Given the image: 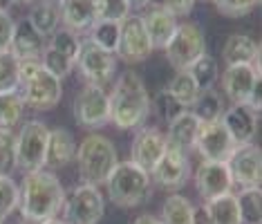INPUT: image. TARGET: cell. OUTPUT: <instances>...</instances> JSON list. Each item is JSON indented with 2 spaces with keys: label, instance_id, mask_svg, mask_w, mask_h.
I'll return each instance as SVG.
<instances>
[{
  "label": "cell",
  "instance_id": "6da1fadb",
  "mask_svg": "<svg viewBox=\"0 0 262 224\" xmlns=\"http://www.w3.org/2000/svg\"><path fill=\"white\" fill-rule=\"evenodd\" d=\"M65 191L52 170H32L25 173L18 186V211L27 222L52 220L61 213Z\"/></svg>",
  "mask_w": 262,
  "mask_h": 224
},
{
  "label": "cell",
  "instance_id": "7a4b0ae2",
  "mask_svg": "<svg viewBox=\"0 0 262 224\" xmlns=\"http://www.w3.org/2000/svg\"><path fill=\"white\" fill-rule=\"evenodd\" d=\"M110 97V121L121 130H135L141 128L150 112V97H148L146 83L141 76L128 70L119 74Z\"/></svg>",
  "mask_w": 262,
  "mask_h": 224
},
{
  "label": "cell",
  "instance_id": "3957f363",
  "mask_svg": "<svg viewBox=\"0 0 262 224\" xmlns=\"http://www.w3.org/2000/svg\"><path fill=\"white\" fill-rule=\"evenodd\" d=\"M76 164H79V175L83 184L99 186L105 184L112 168L117 166L119 157L115 144L99 132H92L76 146Z\"/></svg>",
  "mask_w": 262,
  "mask_h": 224
},
{
  "label": "cell",
  "instance_id": "277c9868",
  "mask_svg": "<svg viewBox=\"0 0 262 224\" xmlns=\"http://www.w3.org/2000/svg\"><path fill=\"white\" fill-rule=\"evenodd\" d=\"M18 94L23 103L34 110H52L61 101L63 85L61 79L50 74L40 65V58L36 61H20V83Z\"/></svg>",
  "mask_w": 262,
  "mask_h": 224
},
{
  "label": "cell",
  "instance_id": "5b68a950",
  "mask_svg": "<svg viewBox=\"0 0 262 224\" xmlns=\"http://www.w3.org/2000/svg\"><path fill=\"white\" fill-rule=\"evenodd\" d=\"M110 202L121 209H135L150 195V175L133 162H117L105 180Z\"/></svg>",
  "mask_w": 262,
  "mask_h": 224
},
{
  "label": "cell",
  "instance_id": "8992f818",
  "mask_svg": "<svg viewBox=\"0 0 262 224\" xmlns=\"http://www.w3.org/2000/svg\"><path fill=\"white\" fill-rule=\"evenodd\" d=\"M47 137L50 128L43 121H27L23 123L14 139V152H16V168L23 173L40 170L45 166V150H47Z\"/></svg>",
  "mask_w": 262,
  "mask_h": 224
},
{
  "label": "cell",
  "instance_id": "52a82bcc",
  "mask_svg": "<svg viewBox=\"0 0 262 224\" xmlns=\"http://www.w3.org/2000/svg\"><path fill=\"white\" fill-rule=\"evenodd\" d=\"M164 52H166L168 63L177 72L190 70L206 54V38L198 25L184 23V25H177L172 38L168 40V45L164 47Z\"/></svg>",
  "mask_w": 262,
  "mask_h": 224
},
{
  "label": "cell",
  "instance_id": "ba28073f",
  "mask_svg": "<svg viewBox=\"0 0 262 224\" xmlns=\"http://www.w3.org/2000/svg\"><path fill=\"white\" fill-rule=\"evenodd\" d=\"M222 90L233 103H249L260 110V61L244 65H226L222 74Z\"/></svg>",
  "mask_w": 262,
  "mask_h": 224
},
{
  "label": "cell",
  "instance_id": "9c48e42d",
  "mask_svg": "<svg viewBox=\"0 0 262 224\" xmlns=\"http://www.w3.org/2000/svg\"><path fill=\"white\" fill-rule=\"evenodd\" d=\"M105 202L97 186L81 184L65 195L61 213L65 224H97L103 217Z\"/></svg>",
  "mask_w": 262,
  "mask_h": 224
},
{
  "label": "cell",
  "instance_id": "30bf717a",
  "mask_svg": "<svg viewBox=\"0 0 262 224\" xmlns=\"http://www.w3.org/2000/svg\"><path fill=\"white\" fill-rule=\"evenodd\" d=\"M74 65L79 68L81 76L85 79V83L90 85H108L115 76L117 70V58L110 52L101 50L92 43V40H81L79 54L74 58Z\"/></svg>",
  "mask_w": 262,
  "mask_h": 224
},
{
  "label": "cell",
  "instance_id": "8fae6325",
  "mask_svg": "<svg viewBox=\"0 0 262 224\" xmlns=\"http://www.w3.org/2000/svg\"><path fill=\"white\" fill-rule=\"evenodd\" d=\"M152 43L146 34L144 20L141 16L128 14L126 18L119 23V40H117V50L115 54L119 58H123V63H141L150 56Z\"/></svg>",
  "mask_w": 262,
  "mask_h": 224
},
{
  "label": "cell",
  "instance_id": "7c38bea8",
  "mask_svg": "<svg viewBox=\"0 0 262 224\" xmlns=\"http://www.w3.org/2000/svg\"><path fill=\"white\" fill-rule=\"evenodd\" d=\"M74 119L83 128H101L110 123V97L101 85L88 83L83 90L74 97Z\"/></svg>",
  "mask_w": 262,
  "mask_h": 224
},
{
  "label": "cell",
  "instance_id": "4fadbf2b",
  "mask_svg": "<svg viewBox=\"0 0 262 224\" xmlns=\"http://www.w3.org/2000/svg\"><path fill=\"white\" fill-rule=\"evenodd\" d=\"M237 148L235 139L231 137V132L224 128V123L215 121H200V130L198 139H195V150L200 152V157L204 162H222L226 164L229 157L233 155V150Z\"/></svg>",
  "mask_w": 262,
  "mask_h": 224
},
{
  "label": "cell",
  "instance_id": "5bb4252c",
  "mask_svg": "<svg viewBox=\"0 0 262 224\" xmlns=\"http://www.w3.org/2000/svg\"><path fill=\"white\" fill-rule=\"evenodd\" d=\"M190 177V162H188V152H184L175 146L166 144V150L162 159L157 162V166L150 170V180L159 188L166 191H177L186 184V180Z\"/></svg>",
  "mask_w": 262,
  "mask_h": 224
},
{
  "label": "cell",
  "instance_id": "9a60e30c",
  "mask_svg": "<svg viewBox=\"0 0 262 224\" xmlns=\"http://www.w3.org/2000/svg\"><path fill=\"white\" fill-rule=\"evenodd\" d=\"M231 173L233 184L242 186V188H253L260 186L262 182V152L260 148L253 144H240L233 150V155L226 162Z\"/></svg>",
  "mask_w": 262,
  "mask_h": 224
},
{
  "label": "cell",
  "instance_id": "2e32d148",
  "mask_svg": "<svg viewBox=\"0 0 262 224\" xmlns=\"http://www.w3.org/2000/svg\"><path fill=\"white\" fill-rule=\"evenodd\" d=\"M233 180H231L229 166L222 162H202L195 170V188L204 202L233 193Z\"/></svg>",
  "mask_w": 262,
  "mask_h": 224
},
{
  "label": "cell",
  "instance_id": "e0dca14e",
  "mask_svg": "<svg viewBox=\"0 0 262 224\" xmlns=\"http://www.w3.org/2000/svg\"><path fill=\"white\" fill-rule=\"evenodd\" d=\"M164 150H166V135L159 132L157 128H141V130H137L133 146H130V162L150 175V170L162 159Z\"/></svg>",
  "mask_w": 262,
  "mask_h": 224
},
{
  "label": "cell",
  "instance_id": "ac0fdd59",
  "mask_svg": "<svg viewBox=\"0 0 262 224\" xmlns=\"http://www.w3.org/2000/svg\"><path fill=\"white\" fill-rule=\"evenodd\" d=\"M258 119L260 110H255L249 103H233L231 108H224L220 121L224 123V128L231 132V137L235 139V144H251L255 132H258Z\"/></svg>",
  "mask_w": 262,
  "mask_h": 224
},
{
  "label": "cell",
  "instance_id": "d6986e66",
  "mask_svg": "<svg viewBox=\"0 0 262 224\" xmlns=\"http://www.w3.org/2000/svg\"><path fill=\"white\" fill-rule=\"evenodd\" d=\"M141 20H144L146 34L152 43V50H164L177 29V18L162 3L146 5V11L141 14Z\"/></svg>",
  "mask_w": 262,
  "mask_h": 224
},
{
  "label": "cell",
  "instance_id": "ffe728a7",
  "mask_svg": "<svg viewBox=\"0 0 262 224\" xmlns=\"http://www.w3.org/2000/svg\"><path fill=\"white\" fill-rule=\"evenodd\" d=\"M61 23L72 32H88L97 23V3L94 0H58Z\"/></svg>",
  "mask_w": 262,
  "mask_h": 224
},
{
  "label": "cell",
  "instance_id": "44dd1931",
  "mask_svg": "<svg viewBox=\"0 0 262 224\" xmlns=\"http://www.w3.org/2000/svg\"><path fill=\"white\" fill-rule=\"evenodd\" d=\"M76 157V144L74 137L65 128H54L47 137V150H45V166L50 168H65Z\"/></svg>",
  "mask_w": 262,
  "mask_h": 224
},
{
  "label": "cell",
  "instance_id": "7402d4cb",
  "mask_svg": "<svg viewBox=\"0 0 262 224\" xmlns=\"http://www.w3.org/2000/svg\"><path fill=\"white\" fill-rule=\"evenodd\" d=\"M198 130H200V119L193 112L184 110L175 121L168 123V132H166V144L175 146L184 152L195 150V139H198Z\"/></svg>",
  "mask_w": 262,
  "mask_h": 224
},
{
  "label": "cell",
  "instance_id": "603a6c76",
  "mask_svg": "<svg viewBox=\"0 0 262 224\" xmlns=\"http://www.w3.org/2000/svg\"><path fill=\"white\" fill-rule=\"evenodd\" d=\"M40 34L34 29V25L27 18L16 23L14 27V38H11L9 52L14 54L18 61H36L40 58Z\"/></svg>",
  "mask_w": 262,
  "mask_h": 224
},
{
  "label": "cell",
  "instance_id": "cb8c5ba5",
  "mask_svg": "<svg viewBox=\"0 0 262 224\" xmlns=\"http://www.w3.org/2000/svg\"><path fill=\"white\" fill-rule=\"evenodd\" d=\"M222 58L226 65H244L260 61V45L247 34H231L222 47Z\"/></svg>",
  "mask_w": 262,
  "mask_h": 224
},
{
  "label": "cell",
  "instance_id": "d4e9b609",
  "mask_svg": "<svg viewBox=\"0 0 262 224\" xmlns=\"http://www.w3.org/2000/svg\"><path fill=\"white\" fill-rule=\"evenodd\" d=\"M29 23L40 36H52V34L61 25V11H58V3L54 0H36L32 5V14H29Z\"/></svg>",
  "mask_w": 262,
  "mask_h": 224
},
{
  "label": "cell",
  "instance_id": "484cf974",
  "mask_svg": "<svg viewBox=\"0 0 262 224\" xmlns=\"http://www.w3.org/2000/svg\"><path fill=\"white\" fill-rule=\"evenodd\" d=\"M193 209L195 206L188 202V197L172 193L162 204L159 222L162 224H193Z\"/></svg>",
  "mask_w": 262,
  "mask_h": 224
},
{
  "label": "cell",
  "instance_id": "4316f807",
  "mask_svg": "<svg viewBox=\"0 0 262 224\" xmlns=\"http://www.w3.org/2000/svg\"><path fill=\"white\" fill-rule=\"evenodd\" d=\"M206 209L213 224H242L240 206H237V197L233 193H226L222 197L206 202Z\"/></svg>",
  "mask_w": 262,
  "mask_h": 224
},
{
  "label": "cell",
  "instance_id": "83f0119b",
  "mask_svg": "<svg viewBox=\"0 0 262 224\" xmlns=\"http://www.w3.org/2000/svg\"><path fill=\"white\" fill-rule=\"evenodd\" d=\"M172 97L180 101L184 108H190L195 101H198V97H200V85H198V81L193 79V74L188 72V70H182V72H177L175 76H172V81L168 83V87H166Z\"/></svg>",
  "mask_w": 262,
  "mask_h": 224
},
{
  "label": "cell",
  "instance_id": "f1b7e54d",
  "mask_svg": "<svg viewBox=\"0 0 262 224\" xmlns=\"http://www.w3.org/2000/svg\"><path fill=\"white\" fill-rule=\"evenodd\" d=\"M190 112H193L198 119L204 123V121H215L222 117L224 112V101L222 97H220V92L215 90V87H208V90H202L198 101H195L193 105H190Z\"/></svg>",
  "mask_w": 262,
  "mask_h": 224
},
{
  "label": "cell",
  "instance_id": "f546056e",
  "mask_svg": "<svg viewBox=\"0 0 262 224\" xmlns=\"http://www.w3.org/2000/svg\"><path fill=\"white\" fill-rule=\"evenodd\" d=\"M237 197L242 224H262V191L260 186L242 188Z\"/></svg>",
  "mask_w": 262,
  "mask_h": 224
},
{
  "label": "cell",
  "instance_id": "4dcf8cb0",
  "mask_svg": "<svg viewBox=\"0 0 262 224\" xmlns=\"http://www.w3.org/2000/svg\"><path fill=\"white\" fill-rule=\"evenodd\" d=\"M23 112H25V103H23L18 90L0 92V128L5 130L16 128V123L23 119Z\"/></svg>",
  "mask_w": 262,
  "mask_h": 224
},
{
  "label": "cell",
  "instance_id": "1f68e13d",
  "mask_svg": "<svg viewBox=\"0 0 262 224\" xmlns=\"http://www.w3.org/2000/svg\"><path fill=\"white\" fill-rule=\"evenodd\" d=\"M20 83V61L11 52H0V92H14Z\"/></svg>",
  "mask_w": 262,
  "mask_h": 224
},
{
  "label": "cell",
  "instance_id": "d6a6232c",
  "mask_svg": "<svg viewBox=\"0 0 262 224\" xmlns=\"http://www.w3.org/2000/svg\"><path fill=\"white\" fill-rule=\"evenodd\" d=\"M88 32H90V38H88V40H92V43L97 47H101V50L115 54L117 40H119V23L97 20L90 29H88Z\"/></svg>",
  "mask_w": 262,
  "mask_h": 224
},
{
  "label": "cell",
  "instance_id": "836d02e7",
  "mask_svg": "<svg viewBox=\"0 0 262 224\" xmlns=\"http://www.w3.org/2000/svg\"><path fill=\"white\" fill-rule=\"evenodd\" d=\"M152 108H155V115L159 117V121H164L166 126H168L170 121H175L177 117L182 115L184 110V105L177 101L175 97L168 92V90H159L157 94H155V99H152Z\"/></svg>",
  "mask_w": 262,
  "mask_h": 224
},
{
  "label": "cell",
  "instance_id": "e575fe53",
  "mask_svg": "<svg viewBox=\"0 0 262 224\" xmlns=\"http://www.w3.org/2000/svg\"><path fill=\"white\" fill-rule=\"evenodd\" d=\"M40 65H43L50 74H54L56 79H63V76H68L70 72H72L74 61L68 58L65 54H61V52H56L54 47L47 45L45 50L40 52Z\"/></svg>",
  "mask_w": 262,
  "mask_h": 224
},
{
  "label": "cell",
  "instance_id": "d590c367",
  "mask_svg": "<svg viewBox=\"0 0 262 224\" xmlns=\"http://www.w3.org/2000/svg\"><path fill=\"white\" fill-rule=\"evenodd\" d=\"M188 72L193 74L195 81H198L200 90H208V87H213V85H215V81H217V76H220L217 61L213 56H208V54L202 56L200 61L188 70Z\"/></svg>",
  "mask_w": 262,
  "mask_h": 224
},
{
  "label": "cell",
  "instance_id": "8d00e7d4",
  "mask_svg": "<svg viewBox=\"0 0 262 224\" xmlns=\"http://www.w3.org/2000/svg\"><path fill=\"white\" fill-rule=\"evenodd\" d=\"M18 209V184L9 175H0V220Z\"/></svg>",
  "mask_w": 262,
  "mask_h": 224
},
{
  "label": "cell",
  "instance_id": "74e56055",
  "mask_svg": "<svg viewBox=\"0 0 262 224\" xmlns=\"http://www.w3.org/2000/svg\"><path fill=\"white\" fill-rule=\"evenodd\" d=\"M97 3V20L121 23L130 14L128 0H94Z\"/></svg>",
  "mask_w": 262,
  "mask_h": 224
},
{
  "label": "cell",
  "instance_id": "f35d334b",
  "mask_svg": "<svg viewBox=\"0 0 262 224\" xmlns=\"http://www.w3.org/2000/svg\"><path fill=\"white\" fill-rule=\"evenodd\" d=\"M79 45H81V40L72 29H56L50 40V47H54L56 52H61V54L72 58V61L76 58V54H79Z\"/></svg>",
  "mask_w": 262,
  "mask_h": 224
},
{
  "label": "cell",
  "instance_id": "ab89813d",
  "mask_svg": "<svg viewBox=\"0 0 262 224\" xmlns=\"http://www.w3.org/2000/svg\"><path fill=\"white\" fill-rule=\"evenodd\" d=\"M14 139H16L14 132L0 128V175H9L16 168Z\"/></svg>",
  "mask_w": 262,
  "mask_h": 224
},
{
  "label": "cell",
  "instance_id": "60d3db41",
  "mask_svg": "<svg viewBox=\"0 0 262 224\" xmlns=\"http://www.w3.org/2000/svg\"><path fill=\"white\" fill-rule=\"evenodd\" d=\"M213 3H215V7L222 16H229V18H242V16H247L260 0H213Z\"/></svg>",
  "mask_w": 262,
  "mask_h": 224
},
{
  "label": "cell",
  "instance_id": "b9f144b4",
  "mask_svg": "<svg viewBox=\"0 0 262 224\" xmlns=\"http://www.w3.org/2000/svg\"><path fill=\"white\" fill-rule=\"evenodd\" d=\"M14 27H16V23L9 16V11L7 9H0V52H7L11 47Z\"/></svg>",
  "mask_w": 262,
  "mask_h": 224
},
{
  "label": "cell",
  "instance_id": "7bdbcfd3",
  "mask_svg": "<svg viewBox=\"0 0 262 224\" xmlns=\"http://www.w3.org/2000/svg\"><path fill=\"white\" fill-rule=\"evenodd\" d=\"M162 5L177 18V16H188L193 11L195 0H162Z\"/></svg>",
  "mask_w": 262,
  "mask_h": 224
},
{
  "label": "cell",
  "instance_id": "ee69618b",
  "mask_svg": "<svg viewBox=\"0 0 262 224\" xmlns=\"http://www.w3.org/2000/svg\"><path fill=\"white\" fill-rule=\"evenodd\" d=\"M193 224H213L211 215H208L206 204H202V206H198V209H193Z\"/></svg>",
  "mask_w": 262,
  "mask_h": 224
},
{
  "label": "cell",
  "instance_id": "f6af8a7d",
  "mask_svg": "<svg viewBox=\"0 0 262 224\" xmlns=\"http://www.w3.org/2000/svg\"><path fill=\"white\" fill-rule=\"evenodd\" d=\"M133 224H162V222H159V217H155V215H139Z\"/></svg>",
  "mask_w": 262,
  "mask_h": 224
},
{
  "label": "cell",
  "instance_id": "bcb514c9",
  "mask_svg": "<svg viewBox=\"0 0 262 224\" xmlns=\"http://www.w3.org/2000/svg\"><path fill=\"white\" fill-rule=\"evenodd\" d=\"M130 3V7H133V5H137V7H146V5H150L152 0H128Z\"/></svg>",
  "mask_w": 262,
  "mask_h": 224
},
{
  "label": "cell",
  "instance_id": "7dc6e473",
  "mask_svg": "<svg viewBox=\"0 0 262 224\" xmlns=\"http://www.w3.org/2000/svg\"><path fill=\"white\" fill-rule=\"evenodd\" d=\"M38 224H65L63 220H56V217H52V220H43V222H38Z\"/></svg>",
  "mask_w": 262,
  "mask_h": 224
},
{
  "label": "cell",
  "instance_id": "c3c4849f",
  "mask_svg": "<svg viewBox=\"0 0 262 224\" xmlns=\"http://www.w3.org/2000/svg\"><path fill=\"white\" fill-rule=\"evenodd\" d=\"M14 3H34V0H14Z\"/></svg>",
  "mask_w": 262,
  "mask_h": 224
},
{
  "label": "cell",
  "instance_id": "681fc988",
  "mask_svg": "<svg viewBox=\"0 0 262 224\" xmlns=\"http://www.w3.org/2000/svg\"><path fill=\"white\" fill-rule=\"evenodd\" d=\"M0 224H3V220H0Z\"/></svg>",
  "mask_w": 262,
  "mask_h": 224
}]
</instances>
